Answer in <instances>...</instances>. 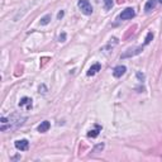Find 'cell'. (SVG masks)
<instances>
[{
  "mask_svg": "<svg viewBox=\"0 0 162 162\" xmlns=\"http://www.w3.org/2000/svg\"><path fill=\"white\" fill-rule=\"evenodd\" d=\"M80 10L83 11L85 15H90L92 13V7L91 4L89 3V0H79V3H77Z\"/></svg>",
  "mask_w": 162,
  "mask_h": 162,
  "instance_id": "1",
  "label": "cell"
},
{
  "mask_svg": "<svg viewBox=\"0 0 162 162\" xmlns=\"http://www.w3.org/2000/svg\"><path fill=\"white\" fill-rule=\"evenodd\" d=\"M134 15H136V13H134L133 8H127L125 10L122 11V14L119 15V18L123 19V20H127V19H132Z\"/></svg>",
  "mask_w": 162,
  "mask_h": 162,
  "instance_id": "2",
  "label": "cell"
},
{
  "mask_svg": "<svg viewBox=\"0 0 162 162\" xmlns=\"http://www.w3.org/2000/svg\"><path fill=\"white\" fill-rule=\"evenodd\" d=\"M15 147H17V150L19 151H27L28 147H29V142L27 139H19L15 142Z\"/></svg>",
  "mask_w": 162,
  "mask_h": 162,
  "instance_id": "3",
  "label": "cell"
},
{
  "mask_svg": "<svg viewBox=\"0 0 162 162\" xmlns=\"http://www.w3.org/2000/svg\"><path fill=\"white\" fill-rule=\"evenodd\" d=\"M19 106L20 108H25L27 110H30L32 109V106H33V103H32V99L30 98H23L20 101H19Z\"/></svg>",
  "mask_w": 162,
  "mask_h": 162,
  "instance_id": "4",
  "label": "cell"
},
{
  "mask_svg": "<svg viewBox=\"0 0 162 162\" xmlns=\"http://www.w3.org/2000/svg\"><path fill=\"white\" fill-rule=\"evenodd\" d=\"M125 66H117L113 71V75H114V77H122L125 74Z\"/></svg>",
  "mask_w": 162,
  "mask_h": 162,
  "instance_id": "5",
  "label": "cell"
},
{
  "mask_svg": "<svg viewBox=\"0 0 162 162\" xmlns=\"http://www.w3.org/2000/svg\"><path fill=\"white\" fill-rule=\"evenodd\" d=\"M50 127H51L50 122L44 120V122H42V123L38 125V132H39V133H44V132H47L48 129H50Z\"/></svg>",
  "mask_w": 162,
  "mask_h": 162,
  "instance_id": "6",
  "label": "cell"
},
{
  "mask_svg": "<svg viewBox=\"0 0 162 162\" xmlns=\"http://www.w3.org/2000/svg\"><path fill=\"white\" fill-rule=\"evenodd\" d=\"M100 69H101L100 63H95V65H92V66L89 69V71H88V76H94L98 71H100Z\"/></svg>",
  "mask_w": 162,
  "mask_h": 162,
  "instance_id": "7",
  "label": "cell"
},
{
  "mask_svg": "<svg viewBox=\"0 0 162 162\" xmlns=\"http://www.w3.org/2000/svg\"><path fill=\"white\" fill-rule=\"evenodd\" d=\"M156 5H157V0H148V2L146 3V5H144V10L146 11H151L152 9L156 8Z\"/></svg>",
  "mask_w": 162,
  "mask_h": 162,
  "instance_id": "8",
  "label": "cell"
},
{
  "mask_svg": "<svg viewBox=\"0 0 162 162\" xmlns=\"http://www.w3.org/2000/svg\"><path fill=\"white\" fill-rule=\"evenodd\" d=\"M100 131H101V127H100V125H96L95 129H91V131L88 133V136H89L90 138H95V137L99 136V132H100Z\"/></svg>",
  "mask_w": 162,
  "mask_h": 162,
  "instance_id": "9",
  "label": "cell"
},
{
  "mask_svg": "<svg viewBox=\"0 0 162 162\" xmlns=\"http://www.w3.org/2000/svg\"><path fill=\"white\" fill-rule=\"evenodd\" d=\"M50 20H51V14H47V15H44V17L41 19V24L46 25V24L50 23Z\"/></svg>",
  "mask_w": 162,
  "mask_h": 162,
  "instance_id": "10",
  "label": "cell"
},
{
  "mask_svg": "<svg viewBox=\"0 0 162 162\" xmlns=\"http://www.w3.org/2000/svg\"><path fill=\"white\" fill-rule=\"evenodd\" d=\"M141 51H142V48H137V50H134V52H129V53H124L122 57L124 58V57H129V56H134V55H138V53H141Z\"/></svg>",
  "mask_w": 162,
  "mask_h": 162,
  "instance_id": "11",
  "label": "cell"
},
{
  "mask_svg": "<svg viewBox=\"0 0 162 162\" xmlns=\"http://www.w3.org/2000/svg\"><path fill=\"white\" fill-rule=\"evenodd\" d=\"M111 7H113V0H104V8H105V10L111 9Z\"/></svg>",
  "mask_w": 162,
  "mask_h": 162,
  "instance_id": "12",
  "label": "cell"
},
{
  "mask_svg": "<svg viewBox=\"0 0 162 162\" xmlns=\"http://www.w3.org/2000/svg\"><path fill=\"white\" fill-rule=\"evenodd\" d=\"M153 38V34H152V32H150V33L147 34V37H146V41H144V44H148Z\"/></svg>",
  "mask_w": 162,
  "mask_h": 162,
  "instance_id": "13",
  "label": "cell"
},
{
  "mask_svg": "<svg viewBox=\"0 0 162 162\" xmlns=\"http://www.w3.org/2000/svg\"><path fill=\"white\" fill-rule=\"evenodd\" d=\"M63 15H65V11H63V10H61V11L57 14V18H58V19H61V18L63 17Z\"/></svg>",
  "mask_w": 162,
  "mask_h": 162,
  "instance_id": "14",
  "label": "cell"
},
{
  "mask_svg": "<svg viewBox=\"0 0 162 162\" xmlns=\"http://www.w3.org/2000/svg\"><path fill=\"white\" fill-rule=\"evenodd\" d=\"M65 38H66V34L62 33V34L60 36V42H65Z\"/></svg>",
  "mask_w": 162,
  "mask_h": 162,
  "instance_id": "15",
  "label": "cell"
},
{
  "mask_svg": "<svg viewBox=\"0 0 162 162\" xmlns=\"http://www.w3.org/2000/svg\"><path fill=\"white\" fill-rule=\"evenodd\" d=\"M160 3H162V0H160Z\"/></svg>",
  "mask_w": 162,
  "mask_h": 162,
  "instance_id": "16",
  "label": "cell"
}]
</instances>
